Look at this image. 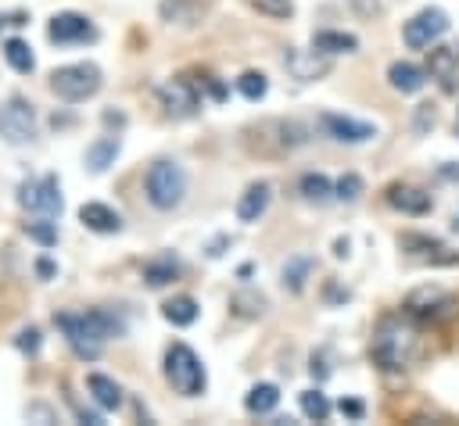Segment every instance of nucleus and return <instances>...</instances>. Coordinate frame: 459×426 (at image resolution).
Segmentation results:
<instances>
[{
  "label": "nucleus",
  "mask_w": 459,
  "mask_h": 426,
  "mask_svg": "<svg viewBox=\"0 0 459 426\" xmlns=\"http://www.w3.org/2000/svg\"><path fill=\"white\" fill-rule=\"evenodd\" d=\"M369 354L380 369L394 372V369H409L420 354H423V337L412 315H384L373 329V344Z\"/></svg>",
  "instance_id": "nucleus-1"
},
{
  "label": "nucleus",
  "mask_w": 459,
  "mask_h": 426,
  "mask_svg": "<svg viewBox=\"0 0 459 426\" xmlns=\"http://www.w3.org/2000/svg\"><path fill=\"white\" fill-rule=\"evenodd\" d=\"M54 322H57V329L65 333L68 347L79 358H97L104 340L122 333V322L111 311H100V308H93V311H61V315H54Z\"/></svg>",
  "instance_id": "nucleus-2"
},
{
  "label": "nucleus",
  "mask_w": 459,
  "mask_h": 426,
  "mask_svg": "<svg viewBox=\"0 0 459 426\" xmlns=\"http://www.w3.org/2000/svg\"><path fill=\"white\" fill-rule=\"evenodd\" d=\"M143 193H147V200H151L158 211L179 208L183 197H186V172H183V165H176V161H169V158H158V161L147 168V175H143Z\"/></svg>",
  "instance_id": "nucleus-3"
},
{
  "label": "nucleus",
  "mask_w": 459,
  "mask_h": 426,
  "mask_svg": "<svg viewBox=\"0 0 459 426\" xmlns=\"http://www.w3.org/2000/svg\"><path fill=\"white\" fill-rule=\"evenodd\" d=\"M104 86V72L93 64V61H75V64H61L50 72V89L68 100V104H79V100H90L97 89Z\"/></svg>",
  "instance_id": "nucleus-4"
},
{
  "label": "nucleus",
  "mask_w": 459,
  "mask_h": 426,
  "mask_svg": "<svg viewBox=\"0 0 459 426\" xmlns=\"http://www.w3.org/2000/svg\"><path fill=\"white\" fill-rule=\"evenodd\" d=\"M165 379H169L172 390L183 394V397L204 394V383H208L201 358H197L194 347H186V344H169V351H165Z\"/></svg>",
  "instance_id": "nucleus-5"
},
{
  "label": "nucleus",
  "mask_w": 459,
  "mask_h": 426,
  "mask_svg": "<svg viewBox=\"0 0 459 426\" xmlns=\"http://www.w3.org/2000/svg\"><path fill=\"white\" fill-rule=\"evenodd\" d=\"M405 315H412L416 322H441L455 311V297L445 286H416L405 297Z\"/></svg>",
  "instance_id": "nucleus-6"
},
{
  "label": "nucleus",
  "mask_w": 459,
  "mask_h": 426,
  "mask_svg": "<svg viewBox=\"0 0 459 426\" xmlns=\"http://www.w3.org/2000/svg\"><path fill=\"white\" fill-rule=\"evenodd\" d=\"M18 204L25 211H36L39 218H57L61 215V186L54 175L43 179H25L18 186Z\"/></svg>",
  "instance_id": "nucleus-7"
},
{
  "label": "nucleus",
  "mask_w": 459,
  "mask_h": 426,
  "mask_svg": "<svg viewBox=\"0 0 459 426\" xmlns=\"http://www.w3.org/2000/svg\"><path fill=\"white\" fill-rule=\"evenodd\" d=\"M0 136L7 143H29L36 136V107L25 97H7L0 104Z\"/></svg>",
  "instance_id": "nucleus-8"
},
{
  "label": "nucleus",
  "mask_w": 459,
  "mask_h": 426,
  "mask_svg": "<svg viewBox=\"0 0 459 426\" xmlns=\"http://www.w3.org/2000/svg\"><path fill=\"white\" fill-rule=\"evenodd\" d=\"M445 32H448V14H445L441 7H423V11H416V14L405 21L402 39H405L412 50H427V47H434Z\"/></svg>",
  "instance_id": "nucleus-9"
},
{
  "label": "nucleus",
  "mask_w": 459,
  "mask_h": 426,
  "mask_svg": "<svg viewBox=\"0 0 459 426\" xmlns=\"http://www.w3.org/2000/svg\"><path fill=\"white\" fill-rule=\"evenodd\" d=\"M158 100H161L165 115H172V118H190L201 107V93H197V86L190 79H169V82H161L158 86Z\"/></svg>",
  "instance_id": "nucleus-10"
},
{
  "label": "nucleus",
  "mask_w": 459,
  "mask_h": 426,
  "mask_svg": "<svg viewBox=\"0 0 459 426\" xmlns=\"http://www.w3.org/2000/svg\"><path fill=\"white\" fill-rule=\"evenodd\" d=\"M47 36H50L54 43H90V39H97V29H93V21H90L86 14H79V11H57V14L47 21Z\"/></svg>",
  "instance_id": "nucleus-11"
},
{
  "label": "nucleus",
  "mask_w": 459,
  "mask_h": 426,
  "mask_svg": "<svg viewBox=\"0 0 459 426\" xmlns=\"http://www.w3.org/2000/svg\"><path fill=\"white\" fill-rule=\"evenodd\" d=\"M319 125L326 129V136H333L337 143H366L377 136V125L373 122H359L351 115H337V111H323L319 115Z\"/></svg>",
  "instance_id": "nucleus-12"
},
{
  "label": "nucleus",
  "mask_w": 459,
  "mask_h": 426,
  "mask_svg": "<svg viewBox=\"0 0 459 426\" xmlns=\"http://www.w3.org/2000/svg\"><path fill=\"white\" fill-rule=\"evenodd\" d=\"M283 64H287V72L294 75V79H301V82H312V79H319V75H326L330 72V57L326 54H319V50H287L283 54Z\"/></svg>",
  "instance_id": "nucleus-13"
},
{
  "label": "nucleus",
  "mask_w": 459,
  "mask_h": 426,
  "mask_svg": "<svg viewBox=\"0 0 459 426\" xmlns=\"http://www.w3.org/2000/svg\"><path fill=\"white\" fill-rule=\"evenodd\" d=\"M384 197L402 215H427L430 211V193H423L420 186H409V183H391Z\"/></svg>",
  "instance_id": "nucleus-14"
},
{
  "label": "nucleus",
  "mask_w": 459,
  "mask_h": 426,
  "mask_svg": "<svg viewBox=\"0 0 459 426\" xmlns=\"http://www.w3.org/2000/svg\"><path fill=\"white\" fill-rule=\"evenodd\" d=\"M158 14H161V21H169V25L190 29V25H197V21L208 14V4H204V0H161V4H158Z\"/></svg>",
  "instance_id": "nucleus-15"
},
{
  "label": "nucleus",
  "mask_w": 459,
  "mask_h": 426,
  "mask_svg": "<svg viewBox=\"0 0 459 426\" xmlns=\"http://www.w3.org/2000/svg\"><path fill=\"white\" fill-rule=\"evenodd\" d=\"M79 222L90 229V233H118L122 229V215L111 208V204H100V200H86L79 208Z\"/></svg>",
  "instance_id": "nucleus-16"
},
{
  "label": "nucleus",
  "mask_w": 459,
  "mask_h": 426,
  "mask_svg": "<svg viewBox=\"0 0 459 426\" xmlns=\"http://www.w3.org/2000/svg\"><path fill=\"white\" fill-rule=\"evenodd\" d=\"M398 247L402 251H409V254H420V258H427V261H459V254H441V251H448L437 236H423V233H402L398 236Z\"/></svg>",
  "instance_id": "nucleus-17"
},
{
  "label": "nucleus",
  "mask_w": 459,
  "mask_h": 426,
  "mask_svg": "<svg viewBox=\"0 0 459 426\" xmlns=\"http://www.w3.org/2000/svg\"><path fill=\"white\" fill-rule=\"evenodd\" d=\"M269 197H273V186L269 183H251L240 193V200H237V218L240 222H258L265 215V208H269Z\"/></svg>",
  "instance_id": "nucleus-18"
},
{
  "label": "nucleus",
  "mask_w": 459,
  "mask_h": 426,
  "mask_svg": "<svg viewBox=\"0 0 459 426\" xmlns=\"http://www.w3.org/2000/svg\"><path fill=\"white\" fill-rule=\"evenodd\" d=\"M118 150H122V140H118V136H97V140L86 147V168H90L93 175L108 172V168L115 165Z\"/></svg>",
  "instance_id": "nucleus-19"
},
{
  "label": "nucleus",
  "mask_w": 459,
  "mask_h": 426,
  "mask_svg": "<svg viewBox=\"0 0 459 426\" xmlns=\"http://www.w3.org/2000/svg\"><path fill=\"white\" fill-rule=\"evenodd\" d=\"M387 82H391L398 93H420L423 82H427V72H423L420 64H412V61H394V64L387 68Z\"/></svg>",
  "instance_id": "nucleus-20"
},
{
  "label": "nucleus",
  "mask_w": 459,
  "mask_h": 426,
  "mask_svg": "<svg viewBox=\"0 0 459 426\" xmlns=\"http://www.w3.org/2000/svg\"><path fill=\"white\" fill-rule=\"evenodd\" d=\"M86 390H90L93 401H97L100 408H108V412H115V408L122 405V387H118L111 376H104V372H90V376H86Z\"/></svg>",
  "instance_id": "nucleus-21"
},
{
  "label": "nucleus",
  "mask_w": 459,
  "mask_h": 426,
  "mask_svg": "<svg viewBox=\"0 0 459 426\" xmlns=\"http://www.w3.org/2000/svg\"><path fill=\"white\" fill-rule=\"evenodd\" d=\"M427 68H430L434 79H441L445 86H452V79L459 72V47H430Z\"/></svg>",
  "instance_id": "nucleus-22"
},
{
  "label": "nucleus",
  "mask_w": 459,
  "mask_h": 426,
  "mask_svg": "<svg viewBox=\"0 0 459 426\" xmlns=\"http://www.w3.org/2000/svg\"><path fill=\"white\" fill-rule=\"evenodd\" d=\"M312 50H319V54H326V57H330V54H355V50H359V36L323 29V32L312 36Z\"/></svg>",
  "instance_id": "nucleus-23"
},
{
  "label": "nucleus",
  "mask_w": 459,
  "mask_h": 426,
  "mask_svg": "<svg viewBox=\"0 0 459 426\" xmlns=\"http://www.w3.org/2000/svg\"><path fill=\"white\" fill-rule=\"evenodd\" d=\"M276 405H280V387L276 383H255L247 390V397H244V408L251 415H269Z\"/></svg>",
  "instance_id": "nucleus-24"
},
{
  "label": "nucleus",
  "mask_w": 459,
  "mask_h": 426,
  "mask_svg": "<svg viewBox=\"0 0 459 426\" xmlns=\"http://www.w3.org/2000/svg\"><path fill=\"white\" fill-rule=\"evenodd\" d=\"M4 61L14 68V72H22V75H29L32 68H36V57H32V47L25 43V39H18V36H11V39H4Z\"/></svg>",
  "instance_id": "nucleus-25"
},
{
  "label": "nucleus",
  "mask_w": 459,
  "mask_h": 426,
  "mask_svg": "<svg viewBox=\"0 0 459 426\" xmlns=\"http://www.w3.org/2000/svg\"><path fill=\"white\" fill-rule=\"evenodd\" d=\"M298 190H301V197L312 200V204H326V200L333 197V183H330L323 172H305V175L298 179Z\"/></svg>",
  "instance_id": "nucleus-26"
},
{
  "label": "nucleus",
  "mask_w": 459,
  "mask_h": 426,
  "mask_svg": "<svg viewBox=\"0 0 459 426\" xmlns=\"http://www.w3.org/2000/svg\"><path fill=\"white\" fill-rule=\"evenodd\" d=\"M176 272H179V261H176L172 254H161V258L147 261L140 276H143V283H147V286H165L169 279H176Z\"/></svg>",
  "instance_id": "nucleus-27"
},
{
  "label": "nucleus",
  "mask_w": 459,
  "mask_h": 426,
  "mask_svg": "<svg viewBox=\"0 0 459 426\" xmlns=\"http://www.w3.org/2000/svg\"><path fill=\"white\" fill-rule=\"evenodd\" d=\"M161 315H165V322H172V326H190V322L197 319V301L186 297V294H179V297H172V301L161 304Z\"/></svg>",
  "instance_id": "nucleus-28"
},
{
  "label": "nucleus",
  "mask_w": 459,
  "mask_h": 426,
  "mask_svg": "<svg viewBox=\"0 0 459 426\" xmlns=\"http://www.w3.org/2000/svg\"><path fill=\"white\" fill-rule=\"evenodd\" d=\"M308 272H312V258H305V254H298V258H290V261L283 265V286L298 294V290L305 286V279H308Z\"/></svg>",
  "instance_id": "nucleus-29"
},
{
  "label": "nucleus",
  "mask_w": 459,
  "mask_h": 426,
  "mask_svg": "<svg viewBox=\"0 0 459 426\" xmlns=\"http://www.w3.org/2000/svg\"><path fill=\"white\" fill-rule=\"evenodd\" d=\"M237 89H240V97H244V100L258 104V100L269 93V79H265L262 72H244V75L237 79Z\"/></svg>",
  "instance_id": "nucleus-30"
},
{
  "label": "nucleus",
  "mask_w": 459,
  "mask_h": 426,
  "mask_svg": "<svg viewBox=\"0 0 459 426\" xmlns=\"http://www.w3.org/2000/svg\"><path fill=\"white\" fill-rule=\"evenodd\" d=\"M298 405H301V415H305V419L323 422V419L330 415V401H326L323 390H305V394L298 397Z\"/></svg>",
  "instance_id": "nucleus-31"
},
{
  "label": "nucleus",
  "mask_w": 459,
  "mask_h": 426,
  "mask_svg": "<svg viewBox=\"0 0 459 426\" xmlns=\"http://www.w3.org/2000/svg\"><path fill=\"white\" fill-rule=\"evenodd\" d=\"M25 233L39 243V247H54L57 243V229H54V222L50 218H39V222H29L25 226Z\"/></svg>",
  "instance_id": "nucleus-32"
},
{
  "label": "nucleus",
  "mask_w": 459,
  "mask_h": 426,
  "mask_svg": "<svg viewBox=\"0 0 459 426\" xmlns=\"http://www.w3.org/2000/svg\"><path fill=\"white\" fill-rule=\"evenodd\" d=\"M359 193H362V175H355V172H348V175H341L333 183V197L337 200H355Z\"/></svg>",
  "instance_id": "nucleus-33"
},
{
  "label": "nucleus",
  "mask_w": 459,
  "mask_h": 426,
  "mask_svg": "<svg viewBox=\"0 0 459 426\" xmlns=\"http://www.w3.org/2000/svg\"><path fill=\"white\" fill-rule=\"evenodd\" d=\"M247 4L269 18H290L294 14V0H247Z\"/></svg>",
  "instance_id": "nucleus-34"
},
{
  "label": "nucleus",
  "mask_w": 459,
  "mask_h": 426,
  "mask_svg": "<svg viewBox=\"0 0 459 426\" xmlns=\"http://www.w3.org/2000/svg\"><path fill=\"white\" fill-rule=\"evenodd\" d=\"M265 304H269V301H265L262 294H247V290L233 297V308H237L240 315H262V311H265Z\"/></svg>",
  "instance_id": "nucleus-35"
},
{
  "label": "nucleus",
  "mask_w": 459,
  "mask_h": 426,
  "mask_svg": "<svg viewBox=\"0 0 459 426\" xmlns=\"http://www.w3.org/2000/svg\"><path fill=\"white\" fill-rule=\"evenodd\" d=\"M14 344H18L22 351H29V354H36V351H39V329H32V326H29V329H22Z\"/></svg>",
  "instance_id": "nucleus-36"
},
{
  "label": "nucleus",
  "mask_w": 459,
  "mask_h": 426,
  "mask_svg": "<svg viewBox=\"0 0 459 426\" xmlns=\"http://www.w3.org/2000/svg\"><path fill=\"white\" fill-rule=\"evenodd\" d=\"M341 415H348V419H362L366 415V405L362 401H355V397H341Z\"/></svg>",
  "instance_id": "nucleus-37"
},
{
  "label": "nucleus",
  "mask_w": 459,
  "mask_h": 426,
  "mask_svg": "<svg viewBox=\"0 0 459 426\" xmlns=\"http://www.w3.org/2000/svg\"><path fill=\"white\" fill-rule=\"evenodd\" d=\"M427 125H434V111H430V104H420V111H416V129L423 132Z\"/></svg>",
  "instance_id": "nucleus-38"
},
{
  "label": "nucleus",
  "mask_w": 459,
  "mask_h": 426,
  "mask_svg": "<svg viewBox=\"0 0 459 426\" xmlns=\"http://www.w3.org/2000/svg\"><path fill=\"white\" fill-rule=\"evenodd\" d=\"M36 272H39L43 279H50L57 268H54V261H50V258H39V261H36Z\"/></svg>",
  "instance_id": "nucleus-39"
},
{
  "label": "nucleus",
  "mask_w": 459,
  "mask_h": 426,
  "mask_svg": "<svg viewBox=\"0 0 459 426\" xmlns=\"http://www.w3.org/2000/svg\"><path fill=\"white\" fill-rule=\"evenodd\" d=\"M441 175H445V179H459V168H455L452 161H445V168H441Z\"/></svg>",
  "instance_id": "nucleus-40"
},
{
  "label": "nucleus",
  "mask_w": 459,
  "mask_h": 426,
  "mask_svg": "<svg viewBox=\"0 0 459 426\" xmlns=\"http://www.w3.org/2000/svg\"><path fill=\"white\" fill-rule=\"evenodd\" d=\"M452 226H455V229H459V215H455V222H452Z\"/></svg>",
  "instance_id": "nucleus-41"
}]
</instances>
